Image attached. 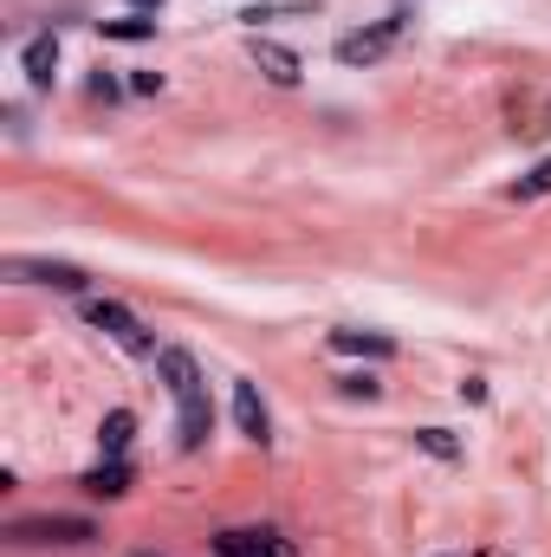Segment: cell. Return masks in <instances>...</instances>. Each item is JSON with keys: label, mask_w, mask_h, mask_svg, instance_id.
<instances>
[{"label": "cell", "mask_w": 551, "mask_h": 557, "mask_svg": "<svg viewBox=\"0 0 551 557\" xmlns=\"http://www.w3.org/2000/svg\"><path fill=\"white\" fill-rule=\"evenodd\" d=\"M156 370H162V383H169V396H175L182 447L195 454V447L208 441V383H201V370H195V357H188V350H162V357H156Z\"/></svg>", "instance_id": "6da1fadb"}, {"label": "cell", "mask_w": 551, "mask_h": 557, "mask_svg": "<svg viewBox=\"0 0 551 557\" xmlns=\"http://www.w3.org/2000/svg\"><path fill=\"white\" fill-rule=\"evenodd\" d=\"M396 33H403V20H377V26L344 33V39H338V65H377V59L396 46Z\"/></svg>", "instance_id": "7a4b0ae2"}, {"label": "cell", "mask_w": 551, "mask_h": 557, "mask_svg": "<svg viewBox=\"0 0 551 557\" xmlns=\"http://www.w3.org/2000/svg\"><path fill=\"white\" fill-rule=\"evenodd\" d=\"M7 539L13 545H85L98 532H91V519H20Z\"/></svg>", "instance_id": "3957f363"}, {"label": "cell", "mask_w": 551, "mask_h": 557, "mask_svg": "<svg viewBox=\"0 0 551 557\" xmlns=\"http://www.w3.org/2000/svg\"><path fill=\"white\" fill-rule=\"evenodd\" d=\"M85 318L98 324V331H111L124 350H137V357H149V331H143L137 318L124 311V305H111V298H98V305H85Z\"/></svg>", "instance_id": "277c9868"}, {"label": "cell", "mask_w": 551, "mask_h": 557, "mask_svg": "<svg viewBox=\"0 0 551 557\" xmlns=\"http://www.w3.org/2000/svg\"><path fill=\"white\" fill-rule=\"evenodd\" d=\"M247 52H254V65H260V72H267L273 85H285V91H292V85L305 78L298 52H292V46H279V39H260V33H254V46H247Z\"/></svg>", "instance_id": "5b68a950"}, {"label": "cell", "mask_w": 551, "mask_h": 557, "mask_svg": "<svg viewBox=\"0 0 551 557\" xmlns=\"http://www.w3.org/2000/svg\"><path fill=\"white\" fill-rule=\"evenodd\" d=\"M7 273L39 278V285H59V292H78V285H85V267H72V260H7Z\"/></svg>", "instance_id": "8992f818"}, {"label": "cell", "mask_w": 551, "mask_h": 557, "mask_svg": "<svg viewBox=\"0 0 551 557\" xmlns=\"http://www.w3.org/2000/svg\"><path fill=\"white\" fill-rule=\"evenodd\" d=\"M215 552H221V557H273L279 552V532H267V525H234V532H221V539H215Z\"/></svg>", "instance_id": "52a82bcc"}, {"label": "cell", "mask_w": 551, "mask_h": 557, "mask_svg": "<svg viewBox=\"0 0 551 557\" xmlns=\"http://www.w3.org/2000/svg\"><path fill=\"white\" fill-rule=\"evenodd\" d=\"M234 421H241V434H247V441H260V447H267V403H260V389H254V383H234Z\"/></svg>", "instance_id": "ba28073f"}, {"label": "cell", "mask_w": 551, "mask_h": 557, "mask_svg": "<svg viewBox=\"0 0 551 557\" xmlns=\"http://www.w3.org/2000/svg\"><path fill=\"white\" fill-rule=\"evenodd\" d=\"M52 72H59V33H33V39H26V78L46 91Z\"/></svg>", "instance_id": "9c48e42d"}, {"label": "cell", "mask_w": 551, "mask_h": 557, "mask_svg": "<svg viewBox=\"0 0 551 557\" xmlns=\"http://www.w3.org/2000/svg\"><path fill=\"white\" fill-rule=\"evenodd\" d=\"M78 486H85L91 499H124V493H131V467H124V460H98Z\"/></svg>", "instance_id": "30bf717a"}, {"label": "cell", "mask_w": 551, "mask_h": 557, "mask_svg": "<svg viewBox=\"0 0 551 557\" xmlns=\"http://www.w3.org/2000/svg\"><path fill=\"white\" fill-rule=\"evenodd\" d=\"M331 350H351V357H396V337H390V331H331Z\"/></svg>", "instance_id": "8fae6325"}, {"label": "cell", "mask_w": 551, "mask_h": 557, "mask_svg": "<svg viewBox=\"0 0 551 557\" xmlns=\"http://www.w3.org/2000/svg\"><path fill=\"white\" fill-rule=\"evenodd\" d=\"M131 434H137V416H131V409H111V416H105V428H98V447H105V460H124Z\"/></svg>", "instance_id": "7c38bea8"}, {"label": "cell", "mask_w": 551, "mask_h": 557, "mask_svg": "<svg viewBox=\"0 0 551 557\" xmlns=\"http://www.w3.org/2000/svg\"><path fill=\"white\" fill-rule=\"evenodd\" d=\"M105 26V39H124V46H143V39H156V20H98Z\"/></svg>", "instance_id": "4fadbf2b"}, {"label": "cell", "mask_w": 551, "mask_h": 557, "mask_svg": "<svg viewBox=\"0 0 551 557\" xmlns=\"http://www.w3.org/2000/svg\"><path fill=\"white\" fill-rule=\"evenodd\" d=\"M415 447H421V454H434V460H461V441H454L448 428H421V434H415Z\"/></svg>", "instance_id": "5bb4252c"}, {"label": "cell", "mask_w": 551, "mask_h": 557, "mask_svg": "<svg viewBox=\"0 0 551 557\" xmlns=\"http://www.w3.org/2000/svg\"><path fill=\"white\" fill-rule=\"evenodd\" d=\"M506 195H513V201H539V195H551V156L539 162V169H532V175H519Z\"/></svg>", "instance_id": "9a60e30c"}, {"label": "cell", "mask_w": 551, "mask_h": 557, "mask_svg": "<svg viewBox=\"0 0 551 557\" xmlns=\"http://www.w3.org/2000/svg\"><path fill=\"white\" fill-rule=\"evenodd\" d=\"M344 396H364V403H370V396H377V376H344Z\"/></svg>", "instance_id": "2e32d148"}, {"label": "cell", "mask_w": 551, "mask_h": 557, "mask_svg": "<svg viewBox=\"0 0 551 557\" xmlns=\"http://www.w3.org/2000/svg\"><path fill=\"white\" fill-rule=\"evenodd\" d=\"M131 7H162V0H131Z\"/></svg>", "instance_id": "e0dca14e"}]
</instances>
